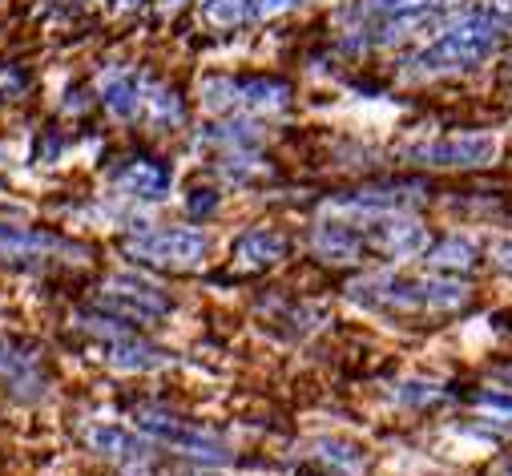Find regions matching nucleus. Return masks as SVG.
Masks as SVG:
<instances>
[{
	"mask_svg": "<svg viewBox=\"0 0 512 476\" xmlns=\"http://www.w3.org/2000/svg\"><path fill=\"white\" fill-rule=\"evenodd\" d=\"M69 255L77 243L61 238L57 230H25V226H0V255L5 259H49V255Z\"/></svg>",
	"mask_w": 512,
	"mask_h": 476,
	"instance_id": "5",
	"label": "nucleus"
},
{
	"mask_svg": "<svg viewBox=\"0 0 512 476\" xmlns=\"http://www.w3.org/2000/svg\"><path fill=\"white\" fill-rule=\"evenodd\" d=\"M359 247H363V234L351 230V226H343V222H323V226L315 230V251H319L323 259H331V263H351V259H359Z\"/></svg>",
	"mask_w": 512,
	"mask_h": 476,
	"instance_id": "12",
	"label": "nucleus"
},
{
	"mask_svg": "<svg viewBox=\"0 0 512 476\" xmlns=\"http://www.w3.org/2000/svg\"><path fill=\"white\" fill-rule=\"evenodd\" d=\"M432 267H448V271H468L476 263V251L464 243V238H444V243L428 255Z\"/></svg>",
	"mask_w": 512,
	"mask_h": 476,
	"instance_id": "14",
	"label": "nucleus"
},
{
	"mask_svg": "<svg viewBox=\"0 0 512 476\" xmlns=\"http://www.w3.org/2000/svg\"><path fill=\"white\" fill-rule=\"evenodd\" d=\"M134 420H138V428L150 432L154 440H162V444H170V448H182V452H190V456H206V460H226V456H230L218 436H210L206 428H198V424H190V420H182V416H174V412L138 408Z\"/></svg>",
	"mask_w": 512,
	"mask_h": 476,
	"instance_id": "3",
	"label": "nucleus"
},
{
	"mask_svg": "<svg viewBox=\"0 0 512 476\" xmlns=\"http://www.w3.org/2000/svg\"><path fill=\"white\" fill-rule=\"evenodd\" d=\"M121 251L150 267H194L206 259L210 238L190 226H134L121 234Z\"/></svg>",
	"mask_w": 512,
	"mask_h": 476,
	"instance_id": "1",
	"label": "nucleus"
},
{
	"mask_svg": "<svg viewBox=\"0 0 512 476\" xmlns=\"http://www.w3.org/2000/svg\"><path fill=\"white\" fill-rule=\"evenodd\" d=\"M492 142L488 138H452V142H440V146H424L416 150L420 162H432V166H480L492 158Z\"/></svg>",
	"mask_w": 512,
	"mask_h": 476,
	"instance_id": "9",
	"label": "nucleus"
},
{
	"mask_svg": "<svg viewBox=\"0 0 512 476\" xmlns=\"http://www.w3.org/2000/svg\"><path fill=\"white\" fill-rule=\"evenodd\" d=\"M496 255H500V267H508V271H512V243L496 247Z\"/></svg>",
	"mask_w": 512,
	"mask_h": 476,
	"instance_id": "16",
	"label": "nucleus"
},
{
	"mask_svg": "<svg viewBox=\"0 0 512 476\" xmlns=\"http://www.w3.org/2000/svg\"><path fill=\"white\" fill-rule=\"evenodd\" d=\"M97 303H101L109 315H121L125 323H154V319L170 315V307H174V299H170L162 287H154L150 279H138V275H130V271L109 275V279L101 283Z\"/></svg>",
	"mask_w": 512,
	"mask_h": 476,
	"instance_id": "2",
	"label": "nucleus"
},
{
	"mask_svg": "<svg viewBox=\"0 0 512 476\" xmlns=\"http://www.w3.org/2000/svg\"><path fill=\"white\" fill-rule=\"evenodd\" d=\"M109 182H113L121 194H130V198L158 202V198H166V194H170L174 174H170V166H166V162L138 154V158H125V162L109 174Z\"/></svg>",
	"mask_w": 512,
	"mask_h": 476,
	"instance_id": "4",
	"label": "nucleus"
},
{
	"mask_svg": "<svg viewBox=\"0 0 512 476\" xmlns=\"http://www.w3.org/2000/svg\"><path fill=\"white\" fill-rule=\"evenodd\" d=\"M0 380H5L13 392L21 396H37L41 388V355L33 343L21 339H0Z\"/></svg>",
	"mask_w": 512,
	"mask_h": 476,
	"instance_id": "6",
	"label": "nucleus"
},
{
	"mask_svg": "<svg viewBox=\"0 0 512 476\" xmlns=\"http://www.w3.org/2000/svg\"><path fill=\"white\" fill-rule=\"evenodd\" d=\"M283 255H287V238H283L279 230H267V226L238 234L234 247H230V259L250 263V267H271V263H279Z\"/></svg>",
	"mask_w": 512,
	"mask_h": 476,
	"instance_id": "8",
	"label": "nucleus"
},
{
	"mask_svg": "<svg viewBox=\"0 0 512 476\" xmlns=\"http://www.w3.org/2000/svg\"><path fill=\"white\" fill-rule=\"evenodd\" d=\"M138 117H146V126H154V130H174V126L186 122V105H182V97L174 89H162V85L146 81V97H142V113Z\"/></svg>",
	"mask_w": 512,
	"mask_h": 476,
	"instance_id": "11",
	"label": "nucleus"
},
{
	"mask_svg": "<svg viewBox=\"0 0 512 476\" xmlns=\"http://www.w3.org/2000/svg\"><path fill=\"white\" fill-rule=\"evenodd\" d=\"M85 444L105 456V460H121V464H146L150 460V444L138 440L134 432H125V428H113V424H97L85 432Z\"/></svg>",
	"mask_w": 512,
	"mask_h": 476,
	"instance_id": "7",
	"label": "nucleus"
},
{
	"mask_svg": "<svg viewBox=\"0 0 512 476\" xmlns=\"http://www.w3.org/2000/svg\"><path fill=\"white\" fill-rule=\"evenodd\" d=\"M367 238L383 255H416L424 247V226H416L408 218H379Z\"/></svg>",
	"mask_w": 512,
	"mask_h": 476,
	"instance_id": "10",
	"label": "nucleus"
},
{
	"mask_svg": "<svg viewBox=\"0 0 512 476\" xmlns=\"http://www.w3.org/2000/svg\"><path fill=\"white\" fill-rule=\"evenodd\" d=\"M198 13L214 29H238L246 21H259V5L254 0H198Z\"/></svg>",
	"mask_w": 512,
	"mask_h": 476,
	"instance_id": "13",
	"label": "nucleus"
},
{
	"mask_svg": "<svg viewBox=\"0 0 512 476\" xmlns=\"http://www.w3.org/2000/svg\"><path fill=\"white\" fill-rule=\"evenodd\" d=\"M315 448H319L315 456H319L323 464H335V468H347V472H355V468L363 464V456H359L351 444H339V440H319Z\"/></svg>",
	"mask_w": 512,
	"mask_h": 476,
	"instance_id": "15",
	"label": "nucleus"
},
{
	"mask_svg": "<svg viewBox=\"0 0 512 476\" xmlns=\"http://www.w3.org/2000/svg\"><path fill=\"white\" fill-rule=\"evenodd\" d=\"M500 376H504V380H508V384H512V368H504V372H500Z\"/></svg>",
	"mask_w": 512,
	"mask_h": 476,
	"instance_id": "17",
	"label": "nucleus"
},
{
	"mask_svg": "<svg viewBox=\"0 0 512 476\" xmlns=\"http://www.w3.org/2000/svg\"><path fill=\"white\" fill-rule=\"evenodd\" d=\"M198 476H218V472H198Z\"/></svg>",
	"mask_w": 512,
	"mask_h": 476,
	"instance_id": "18",
	"label": "nucleus"
}]
</instances>
